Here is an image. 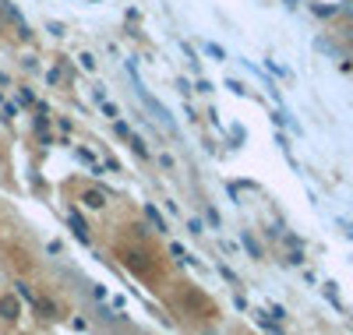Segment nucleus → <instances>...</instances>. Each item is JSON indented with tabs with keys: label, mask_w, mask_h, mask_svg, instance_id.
<instances>
[{
	"label": "nucleus",
	"mask_w": 353,
	"mask_h": 335,
	"mask_svg": "<svg viewBox=\"0 0 353 335\" xmlns=\"http://www.w3.org/2000/svg\"><path fill=\"white\" fill-rule=\"evenodd\" d=\"M128 71H131V78H134V92H138V99L145 103V110L152 113V120H156V124H159V128H163V131H166L170 138H176V124H173V116L166 113V106H163V103H159V99H156V96L149 92V88H145V85L138 81V71H134V60H128Z\"/></svg>",
	"instance_id": "1"
},
{
	"label": "nucleus",
	"mask_w": 353,
	"mask_h": 335,
	"mask_svg": "<svg viewBox=\"0 0 353 335\" xmlns=\"http://www.w3.org/2000/svg\"><path fill=\"white\" fill-rule=\"evenodd\" d=\"M0 18H8V21H11L14 28H18V36H21V39H28V36H32V28L25 25L21 11H18V8L11 4V0H0Z\"/></svg>",
	"instance_id": "2"
},
{
	"label": "nucleus",
	"mask_w": 353,
	"mask_h": 335,
	"mask_svg": "<svg viewBox=\"0 0 353 335\" xmlns=\"http://www.w3.org/2000/svg\"><path fill=\"white\" fill-rule=\"evenodd\" d=\"M106 201H110V191H103V187H85L81 191V205L85 208H106Z\"/></svg>",
	"instance_id": "3"
},
{
	"label": "nucleus",
	"mask_w": 353,
	"mask_h": 335,
	"mask_svg": "<svg viewBox=\"0 0 353 335\" xmlns=\"http://www.w3.org/2000/svg\"><path fill=\"white\" fill-rule=\"evenodd\" d=\"M121 258H124V265L134 272V276H149V265H145V254L141 251L138 254L134 251H121Z\"/></svg>",
	"instance_id": "4"
},
{
	"label": "nucleus",
	"mask_w": 353,
	"mask_h": 335,
	"mask_svg": "<svg viewBox=\"0 0 353 335\" xmlns=\"http://www.w3.org/2000/svg\"><path fill=\"white\" fill-rule=\"evenodd\" d=\"M18 314H21L18 300L14 296H0V318H4V321H18Z\"/></svg>",
	"instance_id": "5"
},
{
	"label": "nucleus",
	"mask_w": 353,
	"mask_h": 335,
	"mask_svg": "<svg viewBox=\"0 0 353 335\" xmlns=\"http://www.w3.org/2000/svg\"><path fill=\"white\" fill-rule=\"evenodd\" d=\"M68 223H71V233H74L81 243H88V226H85V219L78 216V212H71V216H68Z\"/></svg>",
	"instance_id": "6"
},
{
	"label": "nucleus",
	"mask_w": 353,
	"mask_h": 335,
	"mask_svg": "<svg viewBox=\"0 0 353 335\" xmlns=\"http://www.w3.org/2000/svg\"><path fill=\"white\" fill-rule=\"evenodd\" d=\"M145 216H149V223H152L156 230H163V233L170 230V226H166V219H163V216H159V212H156V205H145Z\"/></svg>",
	"instance_id": "7"
},
{
	"label": "nucleus",
	"mask_w": 353,
	"mask_h": 335,
	"mask_svg": "<svg viewBox=\"0 0 353 335\" xmlns=\"http://www.w3.org/2000/svg\"><path fill=\"white\" fill-rule=\"evenodd\" d=\"M128 145H131V152H134L138 159H149V148H145V141H141L138 134H131V138H128Z\"/></svg>",
	"instance_id": "8"
},
{
	"label": "nucleus",
	"mask_w": 353,
	"mask_h": 335,
	"mask_svg": "<svg viewBox=\"0 0 353 335\" xmlns=\"http://www.w3.org/2000/svg\"><path fill=\"white\" fill-rule=\"evenodd\" d=\"M14 293H18V300H25V303H32V307H36V300H39V296H36L32 290H28L25 283H18V286H14Z\"/></svg>",
	"instance_id": "9"
},
{
	"label": "nucleus",
	"mask_w": 353,
	"mask_h": 335,
	"mask_svg": "<svg viewBox=\"0 0 353 335\" xmlns=\"http://www.w3.org/2000/svg\"><path fill=\"white\" fill-rule=\"evenodd\" d=\"M311 11H314L318 18H332V14H339L336 4H311Z\"/></svg>",
	"instance_id": "10"
},
{
	"label": "nucleus",
	"mask_w": 353,
	"mask_h": 335,
	"mask_svg": "<svg viewBox=\"0 0 353 335\" xmlns=\"http://www.w3.org/2000/svg\"><path fill=\"white\" fill-rule=\"evenodd\" d=\"M244 247L251 251V258H261V247H258V240H254V236H248V233H244Z\"/></svg>",
	"instance_id": "11"
},
{
	"label": "nucleus",
	"mask_w": 353,
	"mask_h": 335,
	"mask_svg": "<svg viewBox=\"0 0 353 335\" xmlns=\"http://www.w3.org/2000/svg\"><path fill=\"white\" fill-rule=\"evenodd\" d=\"M61 78H64L61 68H50V71H46V81H50V85H61Z\"/></svg>",
	"instance_id": "12"
},
{
	"label": "nucleus",
	"mask_w": 353,
	"mask_h": 335,
	"mask_svg": "<svg viewBox=\"0 0 353 335\" xmlns=\"http://www.w3.org/2000/svg\"><path fill=\"white\" fill-rule=\"evenodd\" d=\"M78 60H81V68H85V71H96V57H92V53H81Z\"/></svg>",
	"instance_id": "13"
},
{
	"label": "nucleus",
	"mask_w": 353,
	"mask_h": 335,
	"mask_svg": "<svg viewBox=\"0 0 353 335\" xmlns=\"http://www.w3.org/2000/svg\"><path fill=\"white\" fill-rule=\"evenodd\" d=\"M113 131L121 134V138H131V128L124 124V120H113Z\"/></svg>",
	"instance_id": "14"
},
{
	"label": "nucleus",
	"mask_w": 353,
	"mask_h": 335,
	"mask_svg": "<svg viewBox=\"0 0 353 335\" xmlns=\"http://www.w3.org/2000/svg\"><path fill=\"white\" fill-rule=\"evenodd\" d=\"M170 254H173V258H181V261H191V258H188V251L181 247V243H170Z\"/></svg>",
	"instance_id": "15"
},
{
	"label": "nucleus",
	"mask_w": 353,
	"mask_h": 335,
	"mask_svg": "<svg viewBox=\"0 0 353 335\" xmlns=\"http://www.w3.org/2000/svg\"><path fill=\"white\" fill-rule=\"evenodd\" d=\"M18 103H21V106H32V103H36V96L28 92V88H21V92H18Z\"/></svg>",
	"instance_id": "16"
},
{
	"label": "nucleus",
	"mask_w": 353,
	"mask_h": 335,
	"mask_svg": "<svg viewBox=\"0 0 353 335\" xmlns=\"http://www.w3.org/2000/svg\"><path fill=\"white\" fill-rule=\"evenodd\" d=\"M205 50H209V57H216V60H226V50H223V46H216V43H209Z\"/></svg>",
	"instance_id": "17"
},
{
	"label": "nucleus",
	"mask_w": 353,
	"mask_h": 335,
	"mask_svg": "<svg viewBox=\"0 0 353 335\" xmlns=\"http://www.w3.org/2000/svg\"><path fill=\"white\" fill-rule=\"evenodd\" d=\"M78 159H81V163H88V166H96V156H92L88 148H78Z\"/></svg>",
	"instance_id": "18"
},
{
	"label": "nucleus",
	"mask_w": 353,
	"mask_h": 335,
	"mask_svg": "<svg viewBox=\"0 0 353 335\" xmlns=\"http://www.w3.org/2000/svg\"><path fill=\"white\" fill-rule=\"evenodd\" d=\"M286 8H297V0H286Z\"/></svg>",
	"instance_id": "19"
},
{
	"label": "nucleus",
	"mask_w": 353,
	"mask_h": 335,
	"mask_svg": "<svg viewBox=\"0 0 353 335\" xmlns=\"http://www.w3.org/2000/svg\"><path fill=\"white\" fill-rule=\"evenodd\" d=\"M350 43H353V28H350Z\"/></svg>",
	"instance_id": "20"
}]
</instances>
